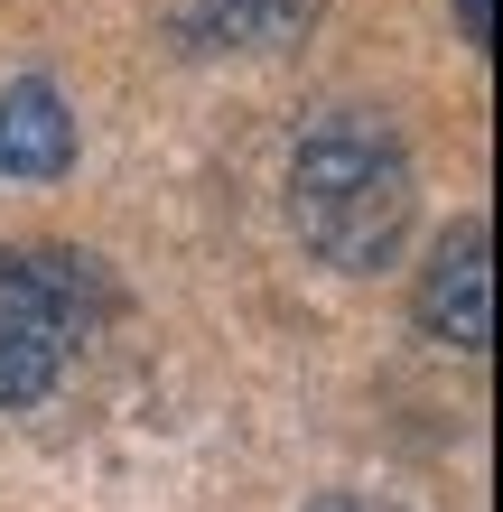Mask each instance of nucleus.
Wrapping results in <instances>:
<instances>
[{
  "instance_id": "f257e3e1",
  "label": "nucleus",
  "mask_w": 503,
  "mask_h": 512,
  "mask_svg": "<svg viewBox=\"0 0 503 512\" xmlns=\"http://www.w3.org/2000/svg\"><path fill=\"white\" fill-rule=\"evenodd\" d=\"M410 215H420V177L410 149L373 112H327L289 149V224L327 270H382L401 261Z\"/></svg>"
},
{
  "instance_id": "f03ea898",
  "label": "nucleus",
  "mask_w": 503,
  "mask_h": 512,
  "mask_svg": "<svg viewBox=\"0 0 503 512\" xmlns=\"http://www.w3.org/2000/svg\"><path fill=\"white\" fill-rule=\"evenodd\" d=\"M103 298L112 289H103V270L84 252H19V261H0V410L47 401Z\"/></svg>"
},
{
  "instance_id": "7ed1b4c3",
  "label": "nucleus",
  "mask_w": 503,
  "mask_h": 512,
  "mask_svg": "<svg viewBox=\"0 0 503 512\" xmlns=\"http://www.w3.org/2000/svg\"><path fill=\"white\" fill-rule=\"evenodd\" d=\"M420 336L457 345V354H485L494 345V224L466 215L438 233V252L420 270Z\"/></svg>"
},
{
  "instance_id": "0eeeda50",
  "label": "nucleus",
  "mask_w": 503,
  "mask_h": 512,
  "mask_svg": "<svg viewBox=\"0 0 503 512\" xmlns=\"http://www.w3.org/2000/svg\"><path fill=\"white\" fill-rule=\"evenodd\" d=\"M308 512H401V503H373V494H327V503H308Z\"/></svg>"
},
{
  "instance_id": "20e7f679",
  "label": "nucleus",
  "mask_w": 503,
  "mask_h": 512,
  "mask_svg": "<svg viewBox=\"0 0 503 512\" xmlns=\"http://www.w3.org/2000/svg\"><path fill=\"white\" fill-rule=\"evenodd\" d=\"M177 38L187 47H233V56H280L299 47L317 19H327V0H168Z\"/></svg>"
},
{
  "instance_id": "423d86ee",
  "label": "nucleus",
  "mask_w": 503,
  "mask_h": 512,
  "mask_svg": "<svg viewBox=\"0 0 503 512\" xmlns=\"http://www.w3.org/2000/svg\"><path fill=\"white\" fill-rule=\"evenodd\" d=\"M457 28H466V47H494V0H457Z\"/></svg>"
},
{
  "instance_id": "39448f33",
  "label": "nucleus",
  "mask_w": 503,
  "mask_h": 512,
  "mask_svg": "<svg viewBox=\"0 0 503 512\" xmlns=\"http://www.w3.org/2000/svg\"><path fill=\"white\" fill-rule=\"evenodd\" d=\"M75 168V112L47 75H19L0 94V177H66Z\"/></svg>"
}]
</instances>
